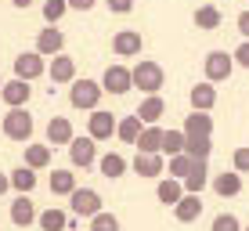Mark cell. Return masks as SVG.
I'll use <instances>...</instances> for the list:
<instances>
[{
	"mask_svg": "<svg viewBox=\"0 0 249 231\" xmlns=\"http://www.w3.org/2000/svg\"><path fill=\"white\" fill-rule=\"evenodd\" d=\"M69 159H72V166H80V170H87L98 162V141L90 138H72V144H69Z\"/></svg>",
	"mask_w": 249,
	"mask_h": 231,
	"instance_id": "cell-8",
	"label": "cell"
},
{
	"mask_svg": "<svg viewBox=\"0 0 249 231\" xmlns=\"http://www.w3.org/2000/svg\"><path fill=\"white\" fill-rule=\"evenodd\" d=\"M141 47H144V40H141V33H137V29H119L116 36H112V51H116L119 58L141 54Z\"/></svg>",
	"mask_w": 249,
	"mask_h": 231,
	"instance_id": "cell-10",
	"label": "cell"
},
{
	"mask_svg": "<svg viewBox=\"0 0 249 231\" xmlns=\"http://www.w3.org/2000/svg\"><path fill=\"white\" fill-rule=\"evenodd\" d=\"M188 98H192V108H195V112H210V108L217 105V90H213V83H195Z\"/></svg>",
	"mask_w": 249,
	"mask_h": 231,
	"instance_id": "cell-19",
	"label": "cell"
},
{
	"mask_svg": "<svg viewBox=\"0 0 249 231\" xmlns=\"http://www.w3.org/2000/svg\"><path fill=\"white\" fill-rule=\"evenodd\" d=\"M90 231H119V217L101 210L98 217H90Z\"/></svg>",
	"mask_w": 249,
	"mask_h": 231,
	"instance_id": "cell-36",
	"label": "cell"
},
{
	"mask_svg": "<svg viewBox=\"0 0 249 231\" xmlns=\"http://www.w3.org/2000/svg\"><path fill=\"white\" fill-rule=\"evenodd\" d=\"M69 7H76V11H90L94 0H69Z\"/></svg>",
	"mask_w": 249,
	"mask_h": 231,
	"instance_id": "cell-42",
	"label": "cell"
},
{
	"mask_svg": "<svg viewBox=\"0 0 249 231\" xmlns=\"http://www.w3.org/2000/svg\"><path fill=\"white\" fill-rule=\"evenodd\" d=\"M33 220H40L36 217V206L29 202V195H18V199L11 202V224L15 228H29Z\"/></svg>",
	"mask_w": 249,
	"mask_h": 231,
	"instance_id": "cell-16",
	"label": "cell"
},
{
	"mask_svg": "<svg viewBox=\"0 0 249 231\" xmlns=\"http://www.w3.org/2000/svg\"><path fill=\"white\" fill-rule=\"evenodd\" d=\"M156 195H159L162 206H177V202H181L188 192H184V181H177V177H166V181L156 184Z\"/></svg>",
	"mask_w": 249,
	"mask_h": 231,
	"instance_id": "cell-15",
	"label": "cell"
},
{
	"mask_svg": "<svg viewBox=\"0 0 249 231\" xmlns=\"http://www.w3.org/2000/svg\"><path fill=\"white\" fill-rule=\"evenodd\" d=\"M51 80L54 83H76V58H69V54H58L54 62H51Z\"/></svg>",
	"mask_w": 249,
	"mask_h": 231,
	"instance_id": "cell-18",
	"label": "cell"
},
{
	"mask_svg": "<svg viewBox=\"0 0 249 231\" xmlns=\"http://www.w3.org/2000/svg\"><path fill=\"white\" fill-rule=\"evenodd\" d=\"M11 4H15V7H29L33 0H11Z\"/></svg>",
	"mask_w": 249,
	"mask_h": 231,
	"instance_id": "cell-44",
	"label": "cell"
},
{
	"mask_svg": "<svg viewBox=\"0 0 249 231\" xmlns=\"http://www.w3.org/2000/svg\"><path fill=\"white\" fill-rule=\"evenodd\" d=\"M101 94H105V87L94 80H76L72 87H69V101H72V108H87V112H94L101 101Z\"/></svg>",
	"mask_w": 249,
	"mask_h": 231,
	"instance_id": "cell-1",
	"label": "cell"
},
{
	"mask_svg": "<svg viewBox=\"0 0 249 231\" xmlns=\"http://www.w3.org/2000/svg\"><path fill=\"white\" fill-rule=\"evenodd\" d=\"M141 130H144V126H141V116H126V119H119V130H116V138L119 141H126V144H137V138H141Z\"/></svg>",
	"mask_w": 249,
	"mask_h": 231,
	"instance_id": "cell-27",
	"label": "cell"
},
{
	"mask_svg": "<svg viewBox=\"0 0 249 231\" xmlns=\"http://www.w3.org/2000/svg\"><path fill=\"white\" fill-rule=\"evenodd\" d=\"M7 188H11V174H0V195H4Z\"/></svg>",
	"mask_w": 249,
	"mask_h": 231,
	"instance_id": "cell-43",
	"label": "cell"
},
{
	"mask_svg": "<svg viewBox=\"0 0 249 231\" xmlns=\"http://www.w3.org/2000/svg\"><path fill=\"white\" fill-rule=\"evenodd\" d=\"M4 138L11 141H29L33 138V116L25 108H7L4 116Z\"/></svg>",
	"mask_w": 249,
	"mask_h": 231,
	"instance_id": "cell-3",
	"label": "cell"
},
{
	"mask_svg": "<svg viewBox=\"0 0 249 231\" xmlns=\"http://www.w3.org/2000/svg\"><path fill=\"white\" fill-rule=\"evenodd\" d=\"M51 192L54 195H72L76 192V174L72 170H54V174H51Z\"/></svg>",
	"mask_w": 249,
	"mask_h": 231,
	"instance_id": "cell-29",
	"label": "cell"
},
{
	"mask_svg": "<svg viewBox=\"0 0 249 231\" xmlns=\"http://www.w3.org/2000/svg\"><path fill=\"white\" fill-rule=\"evenodd\" d=\"M65 213L62 210H54V206H51V210H44V213H40V220H36V224L40 228H44V231H65Z\"/></svg>",
	"mask_w": 249,
	"mask_h": 231,
	"instance_id": "cell-31",
	"label": "cell"
},
{
	"mask_svg": "<svg viewBox=\"0 0 249 231\" xmlns=\"http://www.w3.org/2000/svg\"><path fill=\"white\" fill-rule=\"evenodd\" d=\"M44 72H47V65H44V54H40V51H22V54L15 58V76H18V80L33 83Z\"/></svg>",
	"mask_w": 249,
	"mask_h": 231,
	"instance_id": "cell-6",
	"label": "cell"
},
{
	"mask_svg": "<svg viewBox=\"0 0 249 231\" xmlns=\"http://www.w3.org/2000/svg\"><path fill=\"white\" fill-rule=\"evenodd\" d=\"M184 152L195 162H206V159H210V152H213V144H210V138H188V148Z\"/></svg>",
	"mask_w": 249,
	"mask_h": 231,
	"instance_id": "cell-34",
	"label": "cell"
},
{
	"mask_svg": "<svg viewBox=\"0 0 249 231\" xmlns=\"http://www.w3.org/2000/svg\"><path fill=\"white\" fill-rule=\"evenodd\" d=\"M206 184H210V166H206V162H195L192 174L184 177V192H188V195H202Z\"/></svg>",
	"mask_w": 249,
	"mask_h": 231,
	"instance_id": "cell-25",
	"label": "cell"
},
{
	"mask_svg": "<svg viewBox=\"0 0 249 231\" xmlns=\"http://www.w3.org/2000/svg\"><path fill=\"white\" fill-rule=\"evenodd\" d=\"M195 159L188 156V152H181V156H170V177H177V181H184L188 174H192Z\"/></svg>",
	"mask_w": 249,
	"mask_h": 231,
	"instance_id": "cell-32",
	"label": "cell"
},
{
	"mask_svg": "<svg viewBox=\"0 0 249 231\" xmlns=\"http://www.w3.org/2000/svg\"><path fill=\"white\" fill-rule=\"evenodd\" d=\"M105 4H108L112 15H130L134 11V0H105Z\"/></svg>",
	"mask_w": 249,
	"mask_h": 231,
	"instance_id": "cell-39",
	"label": "cell"
},
{
	"mask_svg": "<svg viewBox=\"0 0 249 231\" xmlns=\"http://www.w3.org/2000/svg\"><path fill=\"white\" fill-rule=\"evenodd\" d=\"M181 130L188 134V138H210V134H213V116L210 112H195V108H192V116H184Z\"/></svg>",
	"mask_w": 249,
	"mask_h": 231,
	"instance_id": "cell-13",
	"label": "cell"
},
{
	"mask_svg": "<svg viewBox=\"0 0 249 231\" xmlns=\"http://www.w3.org/2000/svg\"><path fill=\"white\" fill-rule=\"evenodd\" d=\"M202 69H206V83H220V80L231 76V69H235V54H228V51H210L206 62H202Z\"/></svg>",
	"mask_w": 249,
	"mask_h": 231,
	"instance_id": "cell-4",
	"label": "cell"
},
{
	"mask_svg": "<svg viewBox=\"0 0 249 231\" xmlns=\"http://www.w3.org/2000/svg\"><path fill=\"white\" fill-rule=\"evenodd\" d=\"M134 87H141L144 94H159V87H162V65L141 58V62L134 65Z\"/></svg>",
	"mask_w": 249,
	"mask_h": 231,
	"instance_id": "cell-2",
	"label": "cell"
},
{
	"mask_svg": "<svg viewBox=\"0 0 249 231\" xmlns=\"http://www.w3.org/2000/svg\"><path fill=\"white\" fill-rule=\"evenodd\" d=\"M162 141H166V130L159 123L144 126L141 138H137V152H148V156H162Z\"/></svg>",
	"mask_w": 249,
	"mask_h": 231,
	"instance_id": "cell-11",
	"label": "cell"
},
{
	"mask_svg": "<svg viewBox=\"0 0 249 231\" xmlns=\"http://www.w3.org/2000/svg\"><path fill=\"white\" fill-rule=\"evenodd\" d=\"M98 170H101V177L116 181V177H123V174H126V159L119 156V152H108V156H101V159H98Z\"/></svg>",
	"mask_w": 249,
	"mask_h": 231,
	"instance_id": "cell-24",
	"label": "cell"
},
{
	"mask_svg": "<svg viewBox=\"0 0 249 231\" xmlns=\"http://www.w3.org/2000/svg\"><path fill=\"white\" fill-rule=\"evenodd\" d=\"M195 25H199V29H217L220 25V11L213 4H202L199 11H195Z\"/></svg>",
	"mask_w": 249,
	"mask_h": 231,
	"instance_id": "cell-33",
	"label": "cell"
},
{
	"mask_svg": "<svg viewBox=\"0 0 249 231\" xmlns=\"http://www.w3.org/2000/svg\"><path fill=\"white\" fill-rule=\"evenodd\" d=\"M72 123H69L65 116H51L47 123V144H72Z\"/></svg>",
	"mask_w": 249,
	"mask_h": 231,
	"instance_id": "cell-17",
	"label": "cell"
},
{
	"mask_svg": "<svg viewBox=\"0 0 249 231\" xmlns=\"http://www.w3.org/2000/svg\"><path fill=\"white\" fill-rule=\"evenodd\" d=\"M231 162H235L238 174H249V144H242V148H235V156H231Z\"/></svg>",
	"mask_w": 249,
	"mask_h": 231,
	"instance_id": "cell-38",
	"label": "cell"
},
{
	"mask_svg": "<svg viewBox=\"0 0 249 231\" xmlns=\"http://www.w3.org/2000/svg\"><path fill=\"white\" fill-rule=\"evenodd\" d=\"M246 231H249V228H246Z\"/></svg>",
	"mask_w": 249,
	"mask_h": 231,
	"instance_id": "cell-46",
	"label": "cell"
},
{
	"mask_svg": "<svg viewBox=\"0 0 249 231\" xmlns=\"http://www.w3.org/2000/svg\"><path fill=\"white\" fill-rule=\"evenodd\" d=\"M162 170H166L162 156H148V152H137V159H134V174H137V177H159Z\"/></svg>",
	"mask_w": 249,
	"mask_h": 231,
	"instance_id": "cell-20",
	"label": "cell"
},
{
	"mask_svg": "<svg viewBox=\"0 0 249 231\" xmlns=\"http://www.w3.org/2000/svg\"><path fill=\"white\" fill-rule=\"evenodd\" d=\"M210 231H246V228H242V220H238L235 213H220V217H213Z\"/></svg>",
	"mask_w": 249,
	"mask_h": 231,
	"instance_id": "cell-37",
	"label": "cell"
},
{
	"mask_svg": "<svg viewBox=\"0 0 249 231\" xmlns=\"http://www.w3.org/2000/svg\"><path fill=\"white\" fill-rule=\"evenodd\" d=\"M199 213H202V195H184V199L174 206V217L181 220V224H192V220H199Z\"/></svg>",
	"mask_w": 249,
	"mask_h": 231,
	"instance_id": "cell-21",
	"label": "cell"
},
{
	"mask_svg": "<svg viewBox=\"0 0 249 231\" xmlns=\"http://www.w3.org/2000/svg\"><path fill=\"white\" fill-rule=\"evenodd\" d=\"M0 98H4V105H7V108H22L25 101H29V83L15 76L11 83H4V90H0Z\"/></svg>",
	"mask_w": 249,
	"mask_h": 231,
	"instance_id": "cell-14",
	"label": "cell"
},
{
	"mask_svg": "<svg viewBox=\"0 0 249 231\" xmlns=\"http://www.w3.org/2000/svg\"><path fill=\"white\" fill-rule=\"evenodd\" d=\"M11 188H15L18 195H29L33 188H36V170L25 166V162H22L18 170H11Z\"/></svg>",
	"mask_w": 249,
	"mask_h": 231,
	"instance_id": "cell-26",
	"label": "cell"
},
{
	"mask_svg": "<svg viewBox=\"0 0 249 231\" xmlns=\"http://www.w3.org/2000/svg\"><path fill=\"white\" fill-rule=\"evenodd\" d=\"M25 166L33 170L51 166V144H25Z\"/></svg>",
	"mask_w": 249,
	"mask_h": 231,
	"instance_id": "cell-28",
	"label": "cell"
},
{
	"mask_svg": "<svg viewBox=\"0 0 249 231\" xmlns=\"http://www.w3.org/2000/svg\"><path fill=\"white\" fill-rule=\"evenodd\" d=\"M119 130V119L112 112H101V108H94V112L87 116V134L94 141H108L112 134Z\"/></svg>",
	"mask_w": 249,
	"mask_h": 231,
	"instance_id": "cell-7",
	"label": "cell"
},
{
	"mask_svg": "<svg viewBox=\"0 0 249 231\" xmlns=\"http://www.w3.org/2000/svg\"><path fill=\"white\" fill-rule=\"evenodd\" d=\"M65 11H69V0H44V18L51 25H58L65 18Z\"/></svg>",
	"mask_w": 249,
	"mask_h": 231,
	"instance_id": "cell-35",
	"label": "cell"
},
{
	"mask_svg": "<svg viewBox=\"0 0 249 231\" xmlns=\"http://www.w3.org/2000/svg\"><path fill=\"white\" fill-rule=\"evenodd\" d=\"M101 87H105V94H126L134 87V69H126V65H108L105 76H101Z\"/></svg>",
	"mask_w": 249,
	"mask_h": 231,
	"instance_id": "cell-5",
	"label": "cell"
},
{
	"mask_svg": "<svg viewBox=\"0 0 249 231\" xmlns=\"http://www.w3.org/2000/svg\"><path fill=\"white\" fill-rule=\"evenodd\" d=\"M188 148V134L184 130H166V141H162V156H181Z\"/></svg>",
	"mask_w": 249,
	"mask_h": 231,
	"instance_id": "cell-30",
	"label": "cell"
},
{
	"mask_svg": "<svg viewBox=\"0 0 249 231\" xmlns=\"http://www.w3.org/2000/svg\"><path fill=\"white\" fill-rule=\"evenodd\" d=\"M69 199H72V213H80V217H98L101 213V195L94 188H76Z\"/></svg>",
	"mask_w": 249,
	"mask_h": 231,
	"instance_id": "cell-9",
	"label": "cell"
},
{
	"mask_svg": "<svg viewBox=\"0 0 249 231\" xmlns=\"http://www.w3.org/2000/svg\"><path fill=\"white\" fill-rule=\"evenodd\" d=\"M62 47H65V36H62V29H40V36H36V51L44 58H58L62 54Z\"/></svg>",
	"mask_w": 249,
	"mask_h": 231,
	"instance_id": "cell-12",
	"label": "cell"
},
{
	"mask_svg": "<svg viewBox=\"0 0 249 231\" xmlns=\"http://www.w3.org/2000/svg\"><path fill=\"white\" fill-rule=\"evenodd\" d=\"M235 62L242 65V69H249V40H246V44H242V47L235 51Z\"/></svg>",
	"mask_w": 249,
	"mask_h": 231,
	"instance_id": "cell-40",
	"label": "cell"
},
{
	"mask_svg": "<svg viewBox=\"0 0 249 231\" xmlns=\"http://www.w3.org/2000/svg\"><path fill=\"white\" fill-rule=\"evenodd\" d=\"M213 192H217L220 199L238 195V192H242V174H238V170H235V174H217V177H213Z\"/></svg>",
	"mask_w": 249,
	"mask_h": 231,
	"instance_id": "cell-23",
	"label": "cell"
},
{
	"mask_svg": "<svg viewBox=\"0 0 249 231\" xmlns=\"http://www.w3.org/2000/svg\"><path fill=\"white\" fill-rule=\"evenodd\" d=\"M0 90H4V80H0Z\"/></svg>",
	"mask_w": 249,
	"mask_h": 231,
	"instance_id": "cell-45",
	"label": "cell"
},
{
	"mask_svg": "<svg viewBox=\"0 0 249 231\" xmlns=\"http://www.w3.org/2000/svg\"><path fill=\"white\" fill-rule=\"evenodd\" d=\"M235 25H238V33H242V36L249 40V11H242V15H238V22H235Z\"/></svg>",
	"mask_w": 249,
	"mask_h": 231,
	"instance_id": "cell-41",
	"label": "cell"
},
{
	"mask_svg": "<svg viewBox=\"0 0 249 231\" xmlns=\"http://www.w3.org/2000/svg\"><path fill=\"white\" fill-rule=\"evenodd\" d=\"M162 112H166V101L159 98V94H148V98L141 101V108H137V116H141V123H159L162 119Z\"/></svg>",
	"mask_w": 249,
	"mask_h": 231,
	"instance_id": "cell-22",
	"label": "cell"
}]
</instances>
